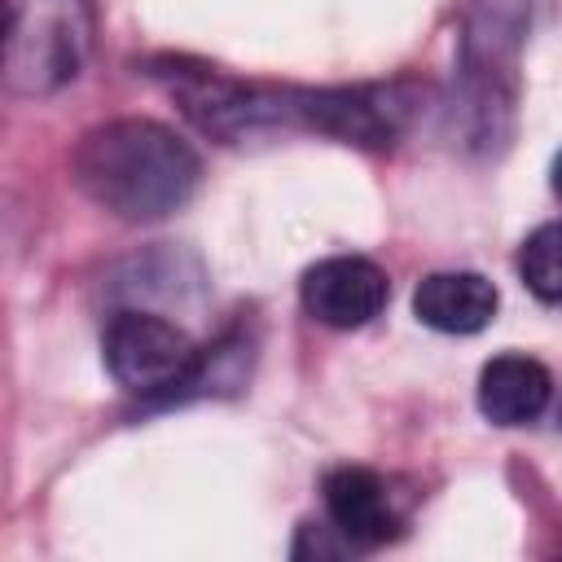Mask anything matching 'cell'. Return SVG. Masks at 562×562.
I'll return each instance as SVG.
<instances>
[{"mask_svg": "<svg viewBox=\"0 0 562 562\" xmlns=\"http://www.w3.org/2000/svg\"><path fill=\"white\" fill-rule=\"evenodd\" d=\"M92 18L83 0H9L4 83L18 97L66 88L88 57Z\"/></svg>", "mask_w": 562, "mask_h": 562, "instance_id": "cell-3", "label": "cell"}, {"mask_svg": "<svg viewBox=\"0 0 562 562\" xmlns=\"http://www.w3.org/2000/svg\"><path fill=\"white\" fill-rule=\"evenodd\" d=\"M518 277L540 303H562V220L527 233L518 250Z\"/></svg>", "mask_w": 562, "mask_h": 562, "instance_id": "cell-10", "label": "cell"}, {"mask_svg": "<svg viewBox=\"0 0 562 562\" xmlns=\"http://www.w3.org/2000/svg\"><path fill=\"white\" fill-rule=\"evenodd\" d=\"M549 184H553V193L562 198V154L553 158V171H549Z\"/></svg>", "mask_w": 562, "mask_h": 562, "instance_id": "cell-12", "label": "cell"}, {"mask_svg": "<svg viewBox=\"0 0 562 562\" xmlns=\"http://www.w3.org/2000/svg\"><path fill=\"white\" fill-rule=\"evenodd\" d=\"M347 549L351 544L338 536V527H316V522H303L294 540V558H342Z\"/></svg>", "mask_w": 562, "mask_h": 562, "instance_id": "cell-11", "label": "cell"}, {"mask_svg": "<svg viewBox=\"0 0 562 562\" xmlns=\"http://www.w3.org/2000/svg\"><path fill=\"white\" fill-rule=\"evenodd\" d=\"M299 294L312 321L329 329H360L386 307L391 281L364 255H329L303 272Z\"/></svg>", "mask_w": 562, "mask_h": 562, "instance_id": "cell-6", "label": "cell"}, {"mask_svg": "<svg viewBox=\"0 0 562 562\" xmlns=\"http://www.w3.org/2000/svg\"><path fill=\"white\" fill-rule=\"evenodd\" d=\"M321 496H325L329 522L338 527V536L351 549H378V544L395 540L400 518L391 509V492H386L382 474H373L364 465H338L325 474Z\"/></svg>", "mask_w": 562, "mask_h": 562, "instance_id": "cell-7", "label": "cell"}, {"mask_svg": "<svg viewBox=\"0 0 562 562\" xmlns=\"http://www.w3.org/2000/svg\"><path fill=\"white\" fill-rule=\"evenodd\" d=\"M154 75L171 88V97L202 132L224 140L263 127H303L334 136L342 145L386 149L417 110V92L404 79L351 83V88H272V83H241L233 75H220L215 66H198L184 57L158 61Z\"/></svg>", "mask_w": 562, "mask_h": 562, "instance_id": "cell-1", "label": "cell"}, {"mask_svg": "<svg viewBox=\"0 0 562 562\" xmlns=\"http://www.w3.org/2000/svg\"><path fill=\"white\" fill-rule=\"evenodd\" d=\"M70 176L114 220L154 224L193 198L202 158L158 119H110L75 145Z\"/></svg>", "mask_w": 562, "mask_h": 562, "instance_id": "cell-2", "label": "cell"}, {"mask_svg": "<svg viewBox=\"0 0 562 562\" xmlns=\"http://www.w3.org/2000/svg\"><path fill=\"white\" fill-rule=\"evenodd\" d=\"M522 0H479L470 31H465V83L474 110L483 119L479 140L496 136V110L514 101V70H518V40H522Z\"/></svg>", "mask_w": 562, "mask_h": 562, "instance_id": "cell-5", "label": "cell"}, {"mask_svg": "<svg viewBox=\"0 0 562 562\" xmlns=\"http://www.w3.org/2000/svg\"><path fill=\"white\" fill-rule=\"evenodd\" d=\"M101 356L110 378L132 391V395H149V400H180L193 386V373L202 364V351L193 347V338L145 307H123L110 316L105 334H101Z\"/></svg>", "mask_w": 562, "mask_h": 562, "instance_id": "cell-4", "label": "cell"}, {"mask_svg": "<svg viewBox=\"0 0 562 562\" xmlns=\"http://www.w3.org/2000/svg\"><path fill=\"white\" fill-rule=\"evenodd\" d=\"M553 400V373L518 351L492 356L479 373V408L492 426H527Z\"/></svg>", "mask_w": 562, "mask_h": 562, "instance_id": "cell-9", "label": "cell"}, {"mask_svg": "<svg viewBox=\"0 0 562 562\" xmlns=\"http://www.w3.org/2000/svg\"><path fill=\"white\" fill-rule=\"evenodd\" d=\"M496 307L501 294L483 272H430L413 290V316L439 334H479Z\"/></svg>", "mask_w": 562, "mask_h": 562, "instance_id": "cell-8", "label": "cell"}, {"mask_svg": "<svg viewBox=\"0 0 562 562\" xmlns=\"http://www.w3.org/2000/svg\"><path fill=\"white\" fill-rule=\"evenodd\" d=\"M558 426H562V408H558Z\"/></svg>", "mask_w": 562, "mask_h": 562, "instance_id": "cell-13", "label": "cell"}]
</instances>
